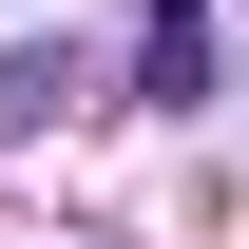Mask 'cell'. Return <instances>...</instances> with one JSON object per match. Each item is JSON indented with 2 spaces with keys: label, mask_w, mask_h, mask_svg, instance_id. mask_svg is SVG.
<instances>
[{
  "label": "cell",
  "mask_w": 249,
  "mask_h": 249,
  "mask_svg": "<svg viewBox=\"0 0 249 249\" xmlns=\"http://www.w3.org/2000/svg\"><path fill=\"white\" fill-rule=\"evenodd\" d=\"M134 96H154V115H211V96H230V58H211V0H154V38H134Z\"/></svg>",
  "instance_id": "1"
},
{
  "label": "cell",
  "mask_w": 249,
  "mask_h": 249,
  "mask_svg": "<svg viewBox=\"0 0 249 249\" xmlns=\"http://www.w3.org/2000/svg\"><path fill=\"white\" fill-rule=\"evenodd\" d=\"M58 96H77L58 58H0V134H38V115H58Z\"/></svg>",
  "instance_id": "2"
}]
</instances>
